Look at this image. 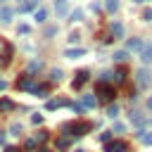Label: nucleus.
I'll list each match as a JSON object with an SVG mask.
<instances>
[{"instance_id": "1", "label": "nucleus", "mask_w": 152, "mask_h": 152, "mask_svg": "<svg viewBox=\"0 0 152 152\" xmlns=\"http://www.w3.org/2000/svg\"><path fill=\"white\" fill-rule=\"evenodd\" d=\"M95 95H97L100 100H104V102H112V100H114V95H116V90H114V86H109V83L100 81V83L95 86Z\"/></svg>"}, {"instance_id": "2", "label": "nucleus", "mask_w": 152, "mask_h": 152, "mask_svg": "<svg viewBox=\"0 0 152 152\" xmlns=\"http://www.w3.org/2000/svg\"><path fill=\"white\" fill-rule=\"evenodd\" d=\"M90 131V124L88 121H69L66 126H64V135L69 133V135H83V133H88Z\"/></svg>"}, {"instance_id": "3", "label": "nucleus", "mask_w": 152, "mask_h": 152, "mask_svg": "<svg viewBox=\"0 0 152 152\" xmlns=\"http://www.w3.org/2000/svg\"><path fill=\"white\" fill-rule=\"evenodd\" d=\"M126 150H128V145L124 140H109L104 147V152H126Z\"/></svg>"}, {"instance_id": "4", "label": "nucleus", "mask_w": 152, "mask_h": 152, "mask_svg": "<svg viewBox=\"0 0 152 152\" xmlns=\"http://www.w3.org/2000/svg\"><path fill=\"white\" fill-rule=\"evenodd\" d=\"M55 12H57V17H66L69 14V2L66 0H55Z\"/></svg>"}, {"instance_id": "5", "label": "nucleus", "mask_w": 152, "mask_h": 152, "mask_svg": "<svg viewBox=\"0 0 152 152\" xmlns=\"http://www.w3.org/2000/svg\"><path fill=\"white\" fill-rule=\"evenodd\" d=\"M140 62L142 64H150L152 62V43H145L142 50H140Z\"/></svg>"}, {"instance_id": "6", "label": "nucleus", "mask_w": 152, "mask_h": 152, "mask_svg": "<svg viewBox=\"0 0 152 152\" xmlns=\"http://www.w3.org/2000/svg\"><path fill=\"white\" fill-rule=\"evenodd\" d=\"M142 45H145V43H142L140 38H128L126 50H128V52H140V50H142Z\"/></svg>"}, {"instance_id": "7", "label": "nucleus", "mask_w": 152, "mask_h": 152, "mask_svg": "<svg viewBox=\"0 0 152 152\" xmlns=\"http://www.w3.org/2000/svg\"><path fill=\"white\" fill-rule=\"evenodd\" d=\"M109 31H112V38H114V40H116V38H124V24L112 21V24H109Z\"/></svg>"}, {"instance_id": "8", "label": "nucleus", "mask_w": 152, "mask_h": 152, "mask_svg": "<svg viewBox=\"0 0 152 152\" xmlns=\"http://www.w3.org/2000/svg\"><path fill=\"white\" fill-rule=\"evenodd\" d=\"M135 81H138L140 88H147V86H150V74H147L145 69H140V71L135 74Z\"/></svg>"}, {"instance_id": "9", "label": "nucleus", "mask_w": 152, "mask_h": 152, "mask_svg": "<svg viewBox=\"0 0 152 152\" xmlns=\"http://www.w3.org/2000/svg\"><path fill=\"white\" fill-rule=\"evenodd\" d=\"M12 19H14V10H10V7L2 5V7H0V21H2V24H10Z\"/></svg>"}, {"instance_id": "10", "label": "nucleus", "mask_w": 152, "mask_h": 152, "mask_svg": "<svg viewBox=\"0 0 152 152\" xmlns=\"http://www.w3.org/2000/svg\"><path fill=\"white\" fill-rule=\"evenodd\" d=\"M83 55H86L83 48H69V50H64V57H69V59H78V57H83Z\"/></svg>"}, {"instance_id": "11", "label": "nucleus", "mask_w": 152, "mask_h": 152, "mask_svg": "<svg viewBox=\"0 0 152 152\" xmlns=\"http://www.w3.org/2000/svg\"><path fill=\"white\" fill-rule=\"evenodd\" d=\"M135 138H138L142 145H152V133H150V131H145V128H140V131L135 133Z\"/></svg>"}, {"instance_id": "12", "label": "nucleus", "mask_w": 152, "mask_h": 152, "mask_svg": "<svg viewBox=\"0 0 152 152\" xmlns=\"http://www.w3.org/2000/svg\"><path fill=\"white\" fill-rule=\"evenodd\" d=\"M21 90H36V86H33V78L31 76H24V78H19V83H17Z\"/></svg>"}, {"instance_id": "13", "label": "nucleus", "mask_w": 152, "mask_h": 152, "mask_svg": "<svg viewBox=\"0 0 152 152\" xmlns=\"http://www.w3.org/2000/svg\"><path fill=\"white\" fill-rule=\"evenodd\" d=\"M131 124H135V126H140V128H142V126L147 124V119L142 116V112H131Z\"/></svg>"}, {"instance_id": "14", "label": "nucleus", "mask_w": 152, "mask_h": 152, "mask_svg": "<svg viewBox=\"0 0 152 152\" xmlns=\"http://www.w3.org/2000/svg\"><path fill=\"white\" fill-rule=\"evenodd\" d=\"M36 10H38V0H24L19 7V12H36Z\"/></svg>"}, {"instance_id": "15", "label": "nucleus", "mask_w": 152, "mask_h": 152, "mask_svg": "<svg viewBox=\"0 0 152 152\" xmlns=\"http://www.w3.org/2000/svg\"><path fill=\"white\" fill-rule=\"evenodd\" d=\"M88 76H90V74H88V71H78V74H76V78H74V83H71V86H74V88H81V86H83V83H86V81H88Z\"/></svg>"}, {"instance_id": "16", "label": "nucleus", "mask_w": 152, "mask_h": 152, "mask_svg": "<svg viewBox=\"0 0 152 152\" xmlns=\"http://www.w3.org/2000/svg\"><path fill=\"white\" fill-rule=\"evenodd\" d=\"M33 19H36L38 24H45V19H48V10H43V7H38V10L33 12Z\"/></svg>"}, {"instance_id": "17", "label": "nucleus", "mask_w": 152, "mask_h": 152, "mask_svg": "<svg viewBox=\"0 0 152 152\" xmlns=\"http://www.w3.org/2000/svg\"><path fill=\"white\" fill-rule=\"evenodd\" d=\"M95 102H97V100H95V95H83V100H81V104H83L86 109H93V107H95Z\"/></svg>"}, {"instance_id": "18", "label": "nucleus", "mask_w": 152, "mask_h": 152, "mask_svg": "<svg viewBox=\"0 0 152 152\" xmlns=\"http://www.w3.org/2000/svg\"><path fill=\"white\" fill-rule=\"evenodd\" d=\"M69 100H50L48 102V109H59V107H66Z\"/></svg>"}, {"instance_id": "19", "label": "nucleus", "mask_w": 152, "mask_h": 152, "mask_svg": "<svg viewBox=\"0 0 152 152\" xmlns=\"http://www.w3.org/2000/svg\"><path fill=\"white\" fill-rule=\"evenodd\" d=\"M104 10H107L109 14H114V12L119 10V0H104Z\"/></svg>"}, {"instance_id": "20", "label": "nucleus", "mask_w": 152, "mask_h": 152, "mask_svg": "<svg viewBox=\"0 0 152 152\" xmlns=\"http://www.w3.org/2000/svg\"><path fill=\"white\" fill-rule=\"evenodd\" d=\"M40 69V59H33V62H28V66H26V74L31 76V74H36Z\"/></svg>"}, {"instance_id": "21", "label": "nucleus", "mask_w": 152, "mask_h": 152, "mask_svg": "<svg viewBox=\"0 0 152 152\" xmlns=\"http://www.w3.org/2000/svg\"><path fill=\"white\" fill-rule=\"evenodd\" d=\"M112 57H114V62H126V57H128V52H126V50H116V52H114Z\"/></svg>"}, {"instance_id": "22", "label": "nucleus", "mask_w": 152, "mask_h": 152, "mask_svg": "<svg viewBox=\"0 0 152 152\" xmlns=\"http://www.w3.org/2000/svg\"><path fill=\"white\" fill-rule=\"evenodd\" d=\"M107 116H109V119H116V116H119V107H116V104H109V107H107Z\"/></svg>"}, {"instance_id": "23", "label": "nucleus", "mask_w": 152, "mask_h": 152, "mask_svg": "<svg viewBox=\"0 0 152 152\" xmlns=\"http://www.w3.org/2000/svg\"><path fill=\"white\" fill-rule=\"evenodd\" d=\"M14 104H12V100H0V112H10Z\"/></svg>"}, {"instance_id": "24", "label": "nucleus", "mask_w": 152, "mask_h": 152, "mask_svg": "<svg viewBox=\"0 0 152 152\" xmlns=\"http://www.w3.org/2000/svg\"><path fill=\"white\" fill-rule=\"evenodd\" d=\"M81 17H83V12H81V10H74V12L69 14V21H81Z\"/></svg>"}, {"instance_id": "25", "label": "nucleus", "mask_w": 152, "mask_h": 152, "mask_svg": "<svg viewBox=\"0 0 152 152\" xmlns=\"http://www.w3.org/2000/svg\"><path fill=\"white\" fill-rule=\"evenodd\" d=\"M33 140H36V142H45V140H48V131H38Z\"/></svg>"}, {"instance_id": "26", "label": "nucleus", "mask_w": 152, "mask_h": 152, "mask_svg": "<svg viewBox=\"0 0 152 152\" xmlns=\"http://www.w3.org/2000/svg\"><path fill=\"white\" fill-rule=\"evenodd\" d=\"M69 147V138H59L57 140V150H66Z\"/></svg>"}, {"instance_id": "27", "label": "nucleus", "mask_w": 152, "mask_h": 152, "mask_svg": "<svg viewBox=\"0 0 152 152\" xmlns=\"http://www.w3.org/2000/svg\"><path fill=\"white\" fill-rule=\"evenodd\" d=\"M57 33V26H45V38H52Z\"/></svg>"}, {"instance_id": "28", "label": "nucleus", "mask_w": 152, "mask_h": 152, "mask_svg": "<svg viewBox=\"0 0 152 152\" xmlns=\"http://www.w3.org/2000/svg\"><path fill=\"white\" fill-rule=\"evenodd\" d=\"M50 78H52V81H62V71H59V69H52V71H50Z\"/></svg>"}, {"instance_id": "29", "label": "nucleus", "mask_w": 152, "mask_h": 152, "mask_svg": "<svg viewBox=\"0 0 152 152\" xmlns=\"http://www.w3.org/2000/svg\"><path fill=\"white\" fill-rule=\"evenodd\" d=\"M17 31H19V33H21V36H24V33H31V26H26V24H21V26H19V28H17Z\"/></svg>"}, {"instance_id": "30", "label": "nucleus", "mask_w": 152, "mask_h": 152, "mask_svg": "<svg viewBox=\"0 0 152 152\" xmlns=\"http://www.w3.org/2000/svg\"><path fill=\"white\" fill-rule=\"evenodd\" d=\"M31 121H33L36 126H38V124H43V114H33V116H31Z\"/></svg>"}, {"instance_id": "31", "label": "nucleus", "mask_w": 152, "mask_h": 152, "mask_svg": "<svg viewBox=\"0 0 152 152\" xmlns=\"http://www.w3.org/2000/svg\"><path fill=\"white\" fill-rule=\"evenodd\" d=\"M100 140H102V142H109V140H112V133H109V131H107V133H102V135H100Z\"/></svg>"}, {"instance_id": "32", "label": "nucleus", "mask_w": 152, "mask_h": 152, "mask_svg": "<svg viewBox=\"0 0 152 152\" xmlns=\"http://www.w3.org/2000/svg\"><path fill=\"white\" fill-rule=\"evenodd\" d=\"M142 19H145V21H152V10H145V12H142Z\"/></svg>"}, {"instance_id": "33", "label": "nucleus", "mask_w": 152, "mask_h": 152, "mask_svg": "<svg viewBox=\"0 0 152 152\" xmlns=\"http://www.w3.org/2000/svg\"><path fill=\"white\" fill-rule=\"evenodd\" d=\"M69 43H78V33H71L69 36Z\"/></svg>"}, {"instance_id": "34", "label": "nucleus", "mask_w": 152, "mask_h": 152, "mask_svg": "<svg viewBox=\"0 0 152 152\" xmlns=\"http://www.w3.org/2000/svg\"><path fill=\"white\" fill-rule=\"evenodd\" d=\"M147 109H150V112H152V97H150V100H147Z\"/></svg>"}, {"instance_id": "35", "label": "nucleus", "mask_w": 152, "mask_h": 152, "mask_svg": "<svg viewBox=\"0 0 152 152\" xmlns=\"http://www.w3.org/2000/svg\"><path fill=\"white\" fill-rule=\"evenodd\" d=\"M5 86H7V83H5V81H0V90H5Z\"/></svg>"}, {"instance_id": "36", "label": "nucleus", "mask_w": 152, "mask_h": 152, "mask_svg": "<svg viewBox=\"0 0 152 152\" xmlns=\"http://www.w3.org/2000/svg\"><path fill=\"white\" fill-rule=\"evenodd\" d=\"M38 152H50V150H45V147H40V150H38Z\"/></svg>"}, {"instance_id": "37", "label": "nucleus", "mask_w": 152, "mask_h": 152, "mask_svg": "<svg viewBox=\"0 0 152 152\" xmlns=\"http://www.w3.org/2000/svg\"><path fill=\"white\" fill-rule=\"evenodd\" d=\"M133 2H147V0H133Z\"/></svg>"}, {"instance_id": "38", "label": "nucleus", "mask_w": 152, "mask_h": 152, "mask_svg": "<svg viewBox=\"0 0 152 152\" xmlns=\"http://www.w3.org/2000/svg\"><path fill=\"white\" fill-rule=\"evenodd\" d=\"M2 5H5V0H0V7H2Z\"/></svg>"}, {"instance_id": "39", "label": "nucleus", "mask_w": 152, "mask_h": 152, "mask_svg": "<svg viewBox=\"0 0 152 152\" xmlns=\"http://www.w3.org/2000/svg\"><path fill=\"white\" fill-rule=\"evenodd\" d=\"M76 152H86V150H76Z\"/></svg>"}]
</instances>
